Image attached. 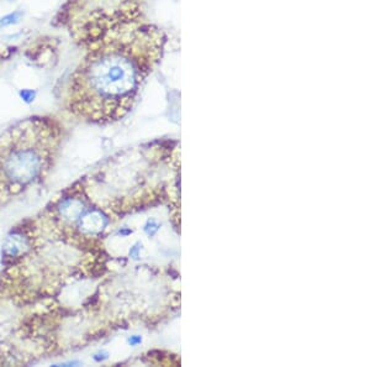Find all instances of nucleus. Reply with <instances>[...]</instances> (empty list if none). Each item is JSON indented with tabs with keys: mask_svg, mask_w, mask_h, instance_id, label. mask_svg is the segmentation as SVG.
<instances>
[{
	"mask_svg": "<svg viewBox=\"0 0 370 367\" xmlns=\"http://www.w3.org/2000/svg\"><path fill=\"white\" fill-rule=\"evenodd\" d=\"M14 47L0 44V67H1V64L4 63L5 61H7V59L11 56V54H14Z\"/></svg>",
	"mask_w": 370,
	"mask_h": 367,
	"instance_id": "5",
	"label": "nucleus"
},
{
	"mask_svg": "<svg viewBox=\"0 0 370 367\" xmlns=\"http://www.w3.org/2000/svg\"><path fill=\"white\" fill-rule=\"evenodd\" d=\"M21 12L15 11L12 12V14H9L6 15V16L1 17V19H0V25H1V26H7V25L16 24V22H19V20L21 19Z\"/></svg>",
	"mask_w": 370,
	"mask_h": 367,
	"instance_id": "4",
	"label": "nucleus"
},
{
	"mask_svg": "<svg viewBox=\"0 0 370 367\" xmlns=\"http://www.w3.org/2000/svg\"><path fill=\"white\" fill-rule=\"evenodd\" d=\"M20 95L25 102H31V100H34L35 93L31 90H22V92H20Z\"/></svg>",
	"mask_w": 370,
	"mask_h": 367,
	"instance_id": "6",
	"label": "nucleus"
},
{
	"mask_svg": "<svg viewBox=\"0 0 370 367\" xmlns=\"http://www.w3.org/2000/svg\"><path fill=\"white\" fill-rule=\"evenodd\" d=\"M62 139L63 126L47 117L27 118L0 134V207L49 175Z\"/></svg>",
	"mask_w": 370,
	"mask_h": 367,
	"instance_id": "2",
	"label": "nucleus"
},
{
	"mask_svg": "<svg viewBox=\"0 0 370 367\" xmlns=\"http://www.w3.org/2000/svg\"><path fill=\"white\" fill-rule=\"evenodd\" d=\"M142 4L143 0H65L54 25L87 50L109 35L141 22Z\"/></svg>",
	"mask_w": 370,
	"mask_h": 367,
	"instance_id": "3",
	"label": "nucleus"
},
{
	"mask_svg": "<svg viewBox=\"0 0 370 367\" xmlns=\"http://www.w3.org/2000/svg\"><path fill=\"white\" fill-rule=\"evenodd\" d=\"M165 42L162 30L141 21L88 47L68 79L65 110L89 124L122 119L159 63Z\"/></svg>",
	"mask_w": 370,
	"mask_h": 367,
	"instance_id": "1",
	"label": "nucleus"
}]
</instances>
